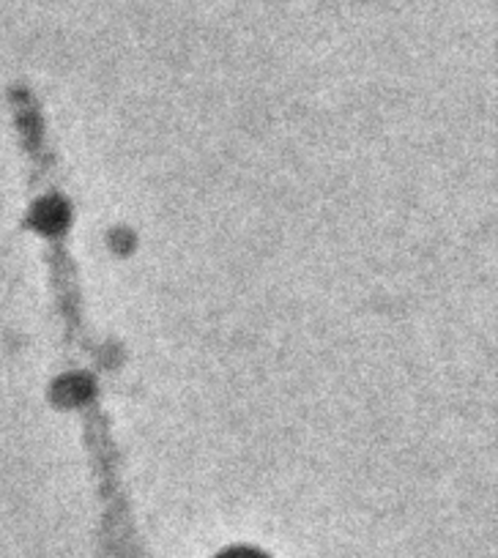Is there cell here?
Returning a JSON list of instances; mask_svg holds the SVG:
<instances>
[{
    "mask_svg": "<svg viewBox=\"0 0 498 558\" xmlns=\"http://www.w3.org/2000/svg\"><path fill=\"white\" fill-rule=\"evenodd\" d=\"M217 558H266L264 553L253 550V547H233V550H224L222 556Z\"/></svg>",
    "mask_w": 498,
    "mask_h": 558,
    "instance_id": "6da1fadb",
    "label": "cell"
}]
</instances>
